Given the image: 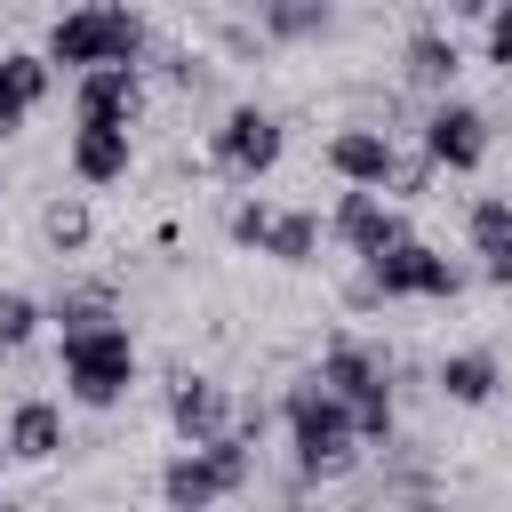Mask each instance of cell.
I'll list each match as a JSON object with an SVG mask.
<instances>
[{"label": "cell", "instance_id": "cell-5", "mask_svg": "<svg viewBox=\"0 0 512 512\" xmlns=\"http://www.w3.org/2000/svg\"><path fill=\"white\" fill-rule=\"evenodd\" d=\"M360 264H368L360 280H368L376 296H464V264H448L440 248H424V240H408V232L384 240V248L360 256Z\"/></svg>", "mask_w": 512, "mask_h": 512}, {"label": "cell", "instance_id": "cell-18", "mask_svg": "<svg viewBox=\"0 0 512 512\" xmlns=\"http://www.w3.org/2000/svg\"><path fill=\"white\" fill-rule=\"evenodd\" d=\"M88 232H96V216H88V200H80V192H56V200L40 208V240H48L56 256H80V248H88Z\"/></svg>", "mask_w": 512, "mask_h": 512}, {"label": "cell", "instance_id": "cell-12", "mask_svg": "<svg viewBox=\"0 0 512 512\" xmlns=\"http://www.w3.org/2000/svg\"><path fill=\"white\" fill-rule=\"evenodd\" d=\"M392 160H400L392 128H336V136H328V168H336L344 184H384Z\"/></svg>", "mask_w": 512, "mask_h": 512}, {"label": "cell", "instance_id": "cell-3", "mask_svg": "<svg viewBox=\"0 0 512 512\" xmlns=\"http://www.w3.org/2000/svg\"><path fill=\"white\" fill-rule=\"evenodd\" d=\"M64 384H72V400L112 408V400L136 384V344H128V328H120V320H104V328L64 336Z\"/></svg>", "mask_w": 512, "mask_h": 512}, {"label": "cell", "instance_id": "cell-17", "mask_svg": "<svg viewBox=\"0 0 512 512\" xmlns=\"http://www.w3.org/2000/svg\"><path fill=\"white\" fill-rule=\"evenodd\" d=\"M328 16H336V0H256V24L272 40H320Z\"/></svg>", "mask_w": 512, "mask_h": 512}, {"label": "cell", "instance_id": "cell-21", "mask_svg": "<svg viewBox=\"0 0 512 512\" xmlns=\"http://www.w3.org/2000/svg\"><path fill=\"white\" fill-rule=\"evenodd\" d=\"M32 328H40V304H32L24 288H0V352L32 344Z\"/></svg>", "mask_w": 512, "mask_h": 512}, {"label": "cell", "instance_id": "cell-7", "mask_svg": "<svg viewBox=\"0 0 512 512\" xmlns=\"http://www.w3.org/2000/svg\"><path fill=\"white\" fill-rule=\"evenodd\" d=\"M424 160L432 168H480L488 160V112H472V104H432V120H424Z\"/></svg>", "mask_w": 512, "mask_h": 512}, {"label": "cell", "instance_id": "cell-6", "mask_svg": "<svg viewBox=\"0 0 512 512\" xmlns=\"http://www.w3.org/2000/svg\"><path fill=\"white\" fill-rule=\"evenodd\" d=\"M280 120L272 112H256V104H240V112H224V128H216V144H208V160L224 168V176H240V184H256L272 160H280Z\"/></svg>", "mask_w": 512, "mask_h": 512}, {"label": "cell", "instance_id": "cell-22", "mask_svg": "<svg viewBox=\"0 0 512 512\" xmlns=\"http://www.w3.org/2000/svg\"><path fill=\"white\" fill-rule=\"evenodd\" d=\"M264 224H272V200H240V208L224 216V232H232V248H264Z\"/></svg>", "mask_w": 512, "mask_h": 512}, {"label": "cell", "instance_id": "cell-13", "mask_svg": "<svg viewBox=\"0 0 512 512\" xmlns=\"http://www.w3.org/2000/svg\"><path fill=\"white\" fill-rule=\"evenodd\" d=\"M400 72H408V88H424V96H448L456 88V72H464V56H456V40L448 32H408V48H400Z\"/></svg>", "mask_w": 512, "mask_h": 512}, {"label": "cell", "instance_id": "cell-24", "mask_svg": "<svg viewBox=\"0 0 512 512\" xmlns=\"http://www.w3.org/2000/svg\"><path fill=\"white\" fill-rule=\"evenodd\" d=\"M24 112H32V96H24V88H16V72L0 64V144H8L16 128H24Z\"/></svg>", "mask_w": 512, "mask_h": 512}, {"label": "cell", "instance_id": "cell-27", "mask_svg": "<svg viewBox=\"0 0 512 512\" xmlns=\"http://www.w3.org/2000/svg\"><path fill=\"white\" fill-rule=\"evenodd\" d=\"M480 272H488L496 288H512V248H496V256H480Z\"/></svg>", "mask_w": 512, "mask_h": 512}, {"label": "cell", "instance_id": "cell-8", "mask_svg": "<svg viewBox=\"0 0 512 512\" xmlns=\"http://www.w3.org/2000/svg\"><path fill=\"white\" fill-rule=\"evenodd\" d=\"M328 232L352 248V256H376L384 240H400L408 224H400V208L384 200V184H352L344 200H336V216H328Z\"/></svg>", "mask_w": 512, "mask_h": 512}, {"label": "cell", "instance_id": "cell-20", "mask_svg": "<svg viewBox=\"0 0 512 512\" xmlns=\"http://www.w3.org/2000/svg\"><path fill=\"white\" fill-rule=\"evenodd\" d=\"M48 320H56V336H80V328H104V320H112V296H104V288H88V296H64V304H56Z\"/></svg>", "mask_w": 512, "mask_h": 512}, {"label": "cell", "instance_id": "cell-11", "mask_svg": "<svg viewBox=\"0 0 512 512\" xmlns=\"http://www.w3.org/2000/svg\"><path fill=\"white\" fill-rule=\"evenodd\" d=\"M128 160H136L128 128H112V120H80V128H72V176H80V184H120Z\"/></svg>", "mask_w": 512, "mask_h": 512}, {"label": "cell", "instance_id": "cell-2", "mask_svg": "<svg viewBox=\"0 0 512 512\" xmlns=\"http://www.w3.org/2000/svg\"><path fill=\"white\" fill-rule=\"evenodd\" d=\"M136 48H144V24L120 0H88V8H72V16L48 24V64H72V72H88V64H136Z\"/></svg>", "mask_w": 512, "mask_h": 512}, {"label": "cell", "instance_id": "cell-16", "mask_svg": "<svg viewBox=\"0 0 512 512\" xmlns=\"http://www.w3.org/2000/svg\"><path fill=\"white\" fill-rule=\"evenodd\" d=\"M256 256H272V264H312V256H320V216H312V208H272Z\"/></svg>", "mask_w": 512, "mask_h": 512}, {"label": "cell", "instance_id": "cell-26", "mask_svg": "<svg viewBox=\"0 0 512 512\" xmlns=\"http://www.w3.org/2000/svg\"><path fill=\"white\" fill-rule=\"evenodd\" d=\"M392 200H424V184H432V160H392Z\"/></svg>", "mask_w": 512, "mask_h": 512}, {"label": "cell", "instance_id": "cell-10", "mask_svg": "<svg viewBox=\"0 0 512 512\" xmlns=\"http://www.w3.org/2000/svg\"><path fill=\"white\" fill-rule=\"evenodd\" d=\"M72 104H80V120H112V128H136V112H144V80H136V64H88Z\"/></svg>", "mask_w": 512, "mask_h": 512}, {"label": "cell", "instance_id": "cell-25", "mask_svg": "<svg viewBox=\"0 0 512 512\" xmlns=\"http://www.w3.org/2000/svg\"><path fill=\"white\" fill-rule=\"evenodd\" d=\"M0 64L16 72V88H24L32 104H40V96H48V80H56V72H48V56H0Z\"/></svg>", "mask_w": 512, "mask_h": 512}, {"label": "cell", "instance_id": "cell-19", "mask_svg": "<svg viewBox=\"0 0 512 512\" xmlns=\"http://www.w3.org/2000/svg\"><path fill=\"white\" fill-rule=\"evenodd\" d=\"M464 232H472V256L512 248V200H504V192H480V200L464 208Z\"/></svg>", "mask_w": 512, "mask_h": 512}, {"label": "cell", "instance_id": "cell-9", "mask_svg": "<svg viewBox=\"0 0 512 512\" xmlns=\"http://www.w3.org/2000/svg\"><path fill=\"white\" fill-rule=\"evenodd\" d=\"M168 424H176L184 440H216V432H232V400H224V384L176 368V376H168Z\"/></svg>", "mask_w": 512, "mask_h": 512}, {"label": "cell", "instance_id": "cell-1", "mask_svg": "<svg viewBox=\"0 0 512 512\" xmlns=\"http://www.w3.org/2000/svg\"><path fill=\"white\" fill-rule=\"evenodd\" d=\"M280 416H288V448H296V472H304V480H344V472L360 464V432H352V408H344V392H336L320 368L288 384Z\"/></svg>", "mask_w": 512, "mask_h": 512}, {"label": "cell", "instance_id": "cell-15", "mask_svg": "<svg viewBox=\"0 0 512 512\" xmlns=\"http://www.w3.org/2000/svg\"><path fill=\"white\" fill-rule=\"evenodd\" d=\"M432 384H440V400H456V408H488L496 384H504V368H496V352H448Z\"/></svg>", "mask_w": 512, "mask_h": 512}, {"label": "cell", "instance_id": "cell-14", "mask_svg": "<svg viewBox=\"0 0 512 512\" xmlns=\"http://www.w3.org/2000/svg\"><path fill=\"white\" fill-rule=\"evenodd\" d=\"M56 448H64V408H56V400H16V408H8V456L48 464Z\"/></svg>", "mask_w": 512, "mask_h": 512}, {"label": "cell", "instance_id": "cell-4", "mask_svg": "<svg viewBox=\"0 0 512 512\" xmlns=\"http://www.w3.org/2000/svg\"><path fill=\"white\" fill-rule=\"evenodd\" d=\"M240 488H248V440L240 432L184 440V456L160 472V496L168 504H216V496H240Z\"/></svg>", "mask_w": 512, "mask_h": 512}, {"label": "cell", "instance_id": "cell-28", "mask_svg": "<svg viewBox=\"0 0 512 512\" xmlns=\"http://www.w3.org/2000/svg\"><path fill=\"white\" fill-rule=\"evenodd\" d=\"M456 8H488V0H456Z\"/></svg>", "mask_w": 512, "mask_h": 512}, {"label": "cell", "instance_id": "cell-23", "mask_svg": "<svg viewBox=\"0 0 512 512\" xmlns=\"http://www.w3.org/2000/svg\"><path fill=\"white\" fill-rule=\"evenodd\" d=\"M488 64L512 72V0H488Z\"/></svg>", "mask_w": 512, "mask_h": 512}]
</instances>
